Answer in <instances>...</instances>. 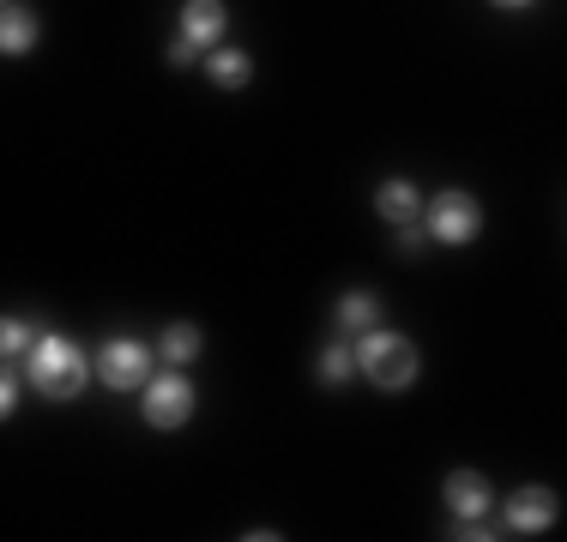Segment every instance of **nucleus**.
<instances>
[{
  "instance_id": "obj_1",
  "label": "nucleus",
  "mask_w": 567,
  "mask_h": 542,
  "mask_svg": "<svg viewBox=\"0 0 567 542\" xmlns=\"http://www.w3.org/2000/svg\"><path fill=\"white\" fill-rule=\"evenodd\" d=\"M24 379H31L43 398L55 404H73L79 392L91 386V356L73 344V337H55V332H37L31 350H24Z\"/></svg>"
},
{
  "instance_id": "obj_2",
  "label": "nucleus",
  "mask_w": 567,
  "mask_h": 542,
  "mask_svg": "<svg viewBox=\"0 0 567 542\" xmlns=\"http://www.w3.org/2000/svg\"><path fill=\"white\" fill-rule=\"evenodd\" d=\"M357 368L369 374V386L404 392L416 379V344L386 332V325H369V332H357Z\"/></svg>"
},
{
  "instance_id": "obj_3",
  "label": "nucleus",
  "mask_w": 567,
  "mask_h": 542,
  "mask_svg": "<svg viewBox=\"0 0 567 542\" xmlns=\"http://www.w3.org/2000/svg\"><path fill=\"white\" fill-rule=\"evenodd\" d=\"M145 423H152L157 434H175L182 423H194V386H187L182 374H157L145 379Z\"/></svg>"
},
{
  "instance_id": "obj_4",
  "label": "nucleus",
  "mask_w": 567,
  "mask_h": 542,
  "mask_svg": "<svg viewBox=\"0 0 567 542\" xmlns=\"http://www.w3.org/2000/svg\"><path fill=\"white\" fill-rule=\"evenodd\" d=\"M483 229V211L471 194H458V187H447V194H435V206H429V236L441 241V248H465L471 236Z\"/></svg>"
},
{
  "instance_id": "obj_5",
  "label": "nucleus",
  "mask_w": 567,
  "mask_h": 542,
  "mask_svg": "<svg viewBox=\"0 0 567 542\" xmlns=\"http://www.w3.org/2000/svg\"><path fill=\"white\" fill-rule=\"evenodd\" d=\"M97 379H103L110 392H140L145 379H152V350L133 344V337H115V344H103Z\"/></svg>"
},
{
  "instance_id": "obj_6",
  "label": "nucleus",
  "mask_w": 567,
  "mask_h": 542,
  "mask_svg": "<svg viewBox=\"0 0 567 542\" xmlns=\"http://www.w3.org/2000/svg\"><path fill=\"white\" fill-rule=\"evenodd\" d=\"M556 519H561V500H556V488H544V482H525L519 494L507 500V531H519V536L556 531Z\"/></svg>"
},
{
  "instance_id": "obj_7",
  "label": "nucleus",
  "mask_w": 567,
  "mask_h": 542,
  "mask_svg": "<svg viewBox=\"0 0 567 542\" xmlns=\"http://www.w3.org/2000/svg\"><path fill=\"white\" fill-rule=\"evenodd\" d=\"M224 31H229V12H224V0H182V37L194 49H212V43H224Z\"/></svg>"
},
{
  "instance_id": "obj_8",
  "label": "nucleus",
  "mask_w": 567,
  "mask_h": 542,
  "mask_svg": "<svg viewBox=\"0 0 567 542\" xmlns=\"http://www.w3.org/2000/svg\"><path fill=\"white\" fill-rule=\"evenodd\" d=\"M441 494H447V512H453V519H489V500H495L489 482H483V470H453Z\"/></svg>"
},
{
  "instance_id": "obj_9",
  "label": "nucleus",
  "mask_w": 567,
  "mask_h": 542,
  "mask_svg": "<svg viewBox=\"0 0 567 542\" xmlns=\"http://www.w3.org/2000/svg\"><path fill=\"white\" fill-rule=\"evenodd\" d=\"M37 37H43V24H37V12L31 7H0V54H31L37 49Z\"/></svg>"
},
{
  "instance_id": "obj_10",
  "label": "nucleus",
  "mask_w": 567,
  "mask_h": 542,
  "mask_svg": "<svg viewBox=\"0 0 567 542\" xmlns=\"http://www.w3.org/2000/svg\"><path fill=\"white\" fill-rule=\"evenodd\" d=\"M206 79H212L218 91H241V85L254 79V61H248L241 49H212V54H206Z\"/></svg>"
},
{
  "instance_id": "obj_11",
  "label": "nucleus",
  "mask_w": 567,
  "mask_h": 542,
  "mask_svg": "<svg viewBox=\"0 0 567 542\" xmlns=\"http://www.w3.org/2000/svg\"><path fill=\"white\" fill-rule=\"evenodd\" d=\"M374 211L393 217V223H416V211H423V194H416L411 181H381V194H374Z\"/></svg>"
},
{
  "instance_id": "obj_12",
  "label": "nucleus",
  "mask_w": 567,
  "mask_h": 542,
  "mask_svg": "<svg viewBox=\"0 0 567 542\" xmlns=\"http://www.w3.org/2000/svg\"><path fill=\"white\" fill-rule=\"evenodd\" d=\"M374 320H381V308H374L369 290H350L344 302H339V332H369Z\"/></svg>"
},
{
  "instance_id": "obj_13",
  "label": "nucleus",
  "mask_w": 567,
  "mask_h": 542,
  "mask_svg": "<svg viewBox=\"0 0 567 542\" xmlns=\"http://www.w3.org/2000/svg\"><path fill=\"white\" fill-rule=\"evenodd\" d=\"M199 344H206V337H199V325H187V320H175L169 332H164V362H194L199 356Z\"/></svg>"
},
{
  "instance_id": "obj_14",
  "label": "nucleus",
  "mask_w": 567,
  "mask_h": 542,
  "mask_svg": "<svg viewBox=\"0 0 567 542\" xmlns=\"http://www.w3.org/2000/svg\"><path fill=\"white\" fill-rule=\"evenodd\" d=\"M31 325H24V320H12V314H0V362H7V356H24V350H31Z\"/></svg>"
},
{
  "instance_id": "obj_15",
  "label": "nucleus",
  "mask_w": 567,
  "mask_h": 542,
  "mask_svg": "<svg viewBox=\"0 0 567 542\" xmlns=\"http://www.w3.org/2000/svg\"><path fill=\"white\" fill-rule=\"evenodd\" d=\"M350 368H357V356H350L344 344H332L327 356H320V379H327V386H344V379H350Z\"/></svg>"
},
{
  "instance_id": "obj_16",
  "label": "nucleus",
  "mask_w": 567,
  "mask_h": 542,
  "mask_svg": "<svg viewBox=\"0 0 567 542\" xmlns=\"http://www.w3.org/2000/svg\"><path fill=\"white\" fill-rule=\"evenodd\" d=\"M12 404H19V379H12L7 368H0V423L12 416Z\"/></svg>"
},
{
  "instance_id": "obj_17",
  "label": "nucleus",
  "mask_w": 567,
  "mask_h": 542,
  "mask_svg": "<svg viewBox=\"0 0 567 542\" xmlns=\"http://www.w3.org/2000/svg\"><path fill=\"white\" fill-rule=\"evenodd\" d=\"M187 61H194V43H187V37H175V43H169V66H187Z\"/></svg>"
},
{
  "instance_id": "obj_18",
  "label": "nucleus",
  "mask_w": 567,
  "mask_h": 542,
  "mask_svg": "<svg viewBox=\"0 0 567 542\" xmlns=\"http://www.w3.org/2000/svg\"><path fill=\"white\" fill-rule=\"evenodd\" d=\"M423 241H429V229H416V223H404V241H399V248H404V253H416V248H423Z\"/></svg>"
},
{
  "instance_id": "obj_19",
  "label": "nucleus",
  "mask_w": 567,
  "mask_h": 542,
  "mask_svg": "<svg viewBox=\"0 0 567 542\" xmlns=\"http://www.w3.org/2000/svg\"><path fill=\"white\" fill-rule=\"evenodd\" d=\"M495 7H532V0H495Z\"/></svg>"
},
{
  "instance_id": "obj_20",
  "label": "nucleus",
  "mask_w": 567,
  "mask_h": 542,
  "mask_svg": "<svg viewBox=\"0 0 567 542\" xmlns=\"http://www.w3.org/2000/svg\"><path fill=\"white\" fill-rule=\"evenodd\" d=\"M0 7H12V0H0Z\"/></svg>"
}]
</instances>
